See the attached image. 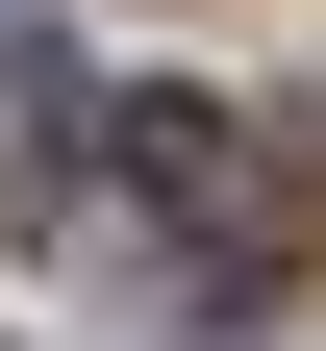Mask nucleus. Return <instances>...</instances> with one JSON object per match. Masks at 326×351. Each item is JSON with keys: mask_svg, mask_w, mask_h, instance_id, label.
<instances>
[{"mask_svg": "<svg viewBox=\"0 0 326 351\" xmlns=\"http://www.w3.org/2000/svg\"><path fill=\"white\" fill-rule=\"evenodd\" d=\"M25 226L51 251H101V276H151V301H276L301 276V226H326V176H301V125H251V101H75V125H25Z\"/></svg>", "mask_w": 326, "mask_h": 351, "instance_id": "obj_1", "label": "nucleus"}]
</instances>
